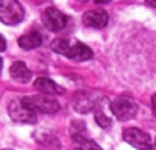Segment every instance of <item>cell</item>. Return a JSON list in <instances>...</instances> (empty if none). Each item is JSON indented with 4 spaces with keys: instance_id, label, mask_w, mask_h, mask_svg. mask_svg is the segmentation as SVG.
<instances>
[{
    "instance_id": "cell-15",
    "label": "cell",
    "mask_w": 156,
    "mask_h": 150,
    "mask_svg": "<svg viewBox=\"0 0 156 150\" xmlns=\"http://www.w3.org/2000/svg\"><path fill=\"white\" fill-rule=\"evenodd\" d=\"M5 49H6V40L2 34H0V52H3Z\"/></svg>"
},
{
    "instance_id": "cell-10",
    "label": "cell",
    "mask_w": 156,
    "mask_h": 150,
    "mask_svg": "<svg viewBox=\"0 0 156 150\" xmlns=\"http://www.w3.org/2000/svg\"><path fill=\"white\" fill-rule=\"evenodd\" d=\"M34 88L38 92H43V95H60L64 94V89L61 86H58L57 83H54L51 78L46 77H40L34 81Z\"/></svg>"
},
{
    "instance_id": "cell-12",
    "label": "cell",
    "mask_w": 156,
    "mask_h": 150,
    "mask_svg": "<svg viewBox=\"0 0 156 150\" xmlns=\"http://www.w3.org/2000/svg\"><path fill=\"white\" fill-rule=\"evenodd\" d=\"M43 35L40 34V32H37V31H32V32H29V34H25V35H22L20 38H19V45H20V48L22 49H25V51H31V49H37V48H40L41 45H43Z\"/></svg>"
},
{
    "instance_id": "cell-3",
    "label": "cell",
    "mask_w": 156,
    "mask_h": 150,
    "mask_svg": "<svg viewBox=\"0 0 156 150\" xmlns=\"http://www.w3.org/2000/svg\"><path fill=\"white\" fill-rule=\"evenodd\" d=\"M22 101L29 107L32 109L34 112H43V113H55L60 110V104L57 100H54L52 97L49 95H34V97H25L22 98Z\"/></svg>"
},
{
    "instance_id": "cell-4",
    "label": "cell",
    "mask_w": 156,
    "mask_h": 150,
    "mask_svg": "<svg viewBox=\"0 0 156 150\" xmlns=\"http://www.w3.org/2000/svg\"><path fill=\"white\" fill-rule=\"evenodd\" d=\"M8 113L16 123L32 124L37 121V113L29 109L22 100H12L8 106Z\"/></svg>"
},
{
    "instance_id": "cell-2",
    "label": "cell",
    "mask_w": 156,
    "mask_h": 150,
    "mask_svg": "<svg viewBox=\"0 0 156 150\" xmlns=\"http://www.w3.org/2000/svg\"><path fill=\"white\" fill-rule=\"evenodd\" d=\"M25 19V9L17 0H0V22L5 25H19Z\"/></svg>"
},
{
    "instance_id": "cell-20",
    "label": "cell",
    "mask_w": 156,
    "mask_h": 150,
    "mask_svg": "<svg viewBox=\"0 0 156 150\" xmlns=\"http://www.w3.org/2000/svg\"><path fill=\"white\" fill-rule=\"evenodd\" d=\"M5 150H9V148H5Z\"/></svg>"
},
{
    "instance_id": "cell-7",
    "label": "cell",
    "mask_w": 156,
    "mask_h": 150,
    "mask_svg": "<svg viewBox=\"0 0 156 150\" xmlns=\"http://www.w3.org/2000/svg\"><path fill=\"white\" fill-rule=\"evenodd\" d=\"M112 113L119 120V121H127L130 118H133L138 112V106L135 101L129 100V98H116L112 104H110Z\"/></svg>"
},
{
    "instance_id": "cell-6",
    "label": "cell",
    "mask_w": 156,
    "mask_h": 150,
    "mask_svg": "<svg viewBox=\"0 0 156 150\" xmlns=\"http://www.w3.org/2000/svg\"><path fill=\"white\" fill-rule=\"evenodd\" d=\"M124 141L138 150H151V138L148 133L138 127H129L124 130Z\"/></svg>"
},
{
    "instance_id": "cell-8",
    "label": "cell",
    "mask_w": 156,
    "mask_h": 150,
    "mask_svg": "<svg viewBox=\"0 0 156 150\" xmlns=\"http://www.w3.org/2000/svg\"><path fill=\"white\" fill-rule=\"evenodd\" d=\"M109 23V14L104 9H90L83 16V25L94 29H103Z\"/></svg>"
},
{
    "instance_id": "cell-14",
    "label": "cell",
    "mask_w": 156,
    "mask_h": 150,
    "mask_svg": "<svg viewBox=\"0 0 156 150\" xmlns=\"http://www.w3.org/2000/svg\"><path fill=\"white\" fill-rule=\"evenodd\" d=\"M95 120H97V123H98L103 129H109V127L112 126L110 118H109V116H106V113H104V112H101V110H97V112H95Z\"/></svg>"
},
{
    "instance_id": "cell-5",
    "label": "cell",
    "mask_w": 156,
    "mask_h": 150,
    "mask_svg": "<svg viewBox=\"0 0 156 150\" xmlns=\"http://www.w3.org/2000/svg\"><path fill=\"white\" fill-rule=\"evenodd\" d=\"M41 19H43L44 26H46L49 31H52V32H60V31H63V29L67 26V23H69V17L64 16L61 11H58V9H55V8H48V9L43 12Z\"/></svg>"
},
{
    "instance_id": "cell-18",
    "label": "cell",
    "mask_w": 156,
    "mask_h": 150,
    "mask_svg": "<svg viewBox=\"0 0 156 150\" xmlns=\"http://www.w3.org/2000/svg\"><path fill=\"white\" fill-rule=\"evenodd\" d=\"M78 2H81V3H86V2H87V0H78Z\"/></svg>"
},
{
    "instance_id": "cell-17",
    "label": "cell",
    "mask_w": 156,
    "mask_h": 150,
    "mask_svg": "<svg viewBox=\"0 0 156 150\" xmlns=\"http://www.w3.org/2000/svg\"><path fill=\"white\" fill-rule=\"evenodd\" d=\"M147 2H148V5H151V6H154V3H156L154 0H147Z\"/></svg>"
},
{
    "instance_id": "cell-9",
    "label": "cell",
    "mask_w": 156,
    "mask_h": 150,
    "mask_svg": "<svg viewBox=\"0 0 156 150\" xmlns=\"http://www.w3.org/2000/svg\"><path fill=\"white\" fill-rule=\"evenodd\" d=\"M72 106L76 112H80V113H87L94 109L95 106V101H94V97L87 92H76L72 98Z\"/></svg>"
},
{
    "instance_id": "cell-19",
    "label": "cell",
    "mask_w": 156,
    "mask_h": 150,
    "mask_svg": "<svg viewBox=\"0 0 156 150\" xmlns=\"http://www.w3.org/2000/svg\"><path fill=\"white\" fill-rule=\"evenodd\" d=\"M0 70H2V58H0Z\"/></svg>"
},
{
    "instance_id": "cell-13",
    "label": "cell",
    "mask_w": 156,
    "mask_h": 150,
    "mask_svg": "<svg viewBox=\"0 0 156 150\" xmlns=\"http://www.w3.org/2000/svg\"><path fill=\"white\" fill-rule=\"evenodd\" d=\"M75 150H103L97 142L81 138V136H76L75 138Z\"/></svg>"
},
{
    "instance_id": "cell-16",
    "label": "cell",
    "mask_w": 156,
    "mask_h": 150,
    "mask_svg": "<svg viewBox=\"0 0 156 150\" xmlns=\"http://www.w3.org/2000/svg\"><path fill=\"white\" fill-rule=\"evenodd\" d=\"M109 2H110V0H95V3H98V5H106Z\"/></svg>"
},
{
    "instance_id": "cell-1",
    "label": "cell",
    "mask_w": 156,
    "mask_h": 150,
    "mask_svg": "<svg viewBox=\"0 0 156 150\" xmlns=\"http://www.w3.org/2000/svg\"><path fill=\"white\" fill-rule=\"evenodd\" d=\"M51 48L54 52L64 55L66 58L73 60V61H86V60H90L94 57L92 49L80 41H75L70 45V41H67L64 38H57L52 41Z\"/></svg>"
},
{
    "instance_id": "cell-11",
    "label": "cell",
    "mask_w": 156,
    "mask_h": 150,
    "mask_svg": "<svg viewBox=\"0 0 156 150\" xmlns=\"http://www.w3.org/2000/svg\"><path fill=\"white\" fill-rule=\"evenodd\" d=\"M9 73H11V77L19 83H28L32 78L31 70L28 69V66L23 61H14L11 64V67H9Z\"/></svg>"
}]
</instances>
